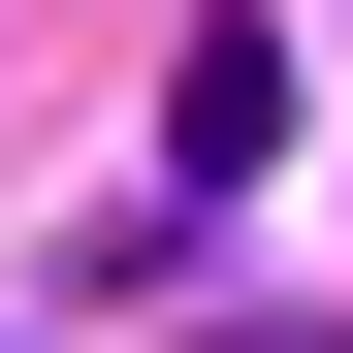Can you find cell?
<instances>
[{"label":"cell","mask_w":353,"mask_h":353,"mask_svg":"<svg viewBox=\"0 0 353 353\" xmlns=\"http://www.w3.org/2000/svg\"><path fill=\"white\" fill-rule=\"evenodd\" d=\"M193 353H353V321H193Z\"/></svg>","instance_id":"2"},{"label":"cell","mask_w":353,"mask_h":353,"mask_svg":"<svg viewBox=\"0 0 353 353\" xmlns=\"http://www.w3.org/2000/svg\"><path fill=\"white\" fill-rule=\"evenodd\" d=\"M289 161V32L225 0V32H161V193H257Z\"/></svg>","instance_id":"1"}]
</instances>
